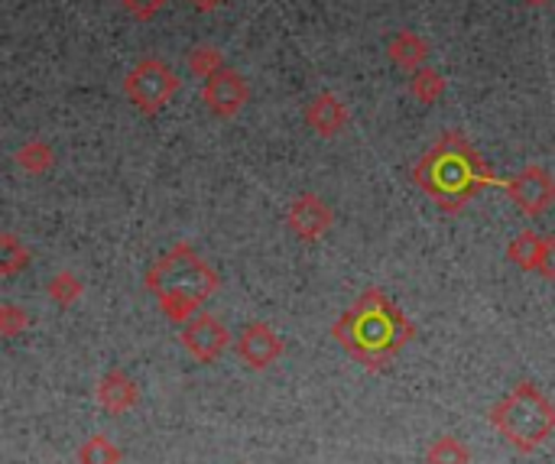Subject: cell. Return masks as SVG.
<instances>
[{
    "label": "cell",
    "mask_w": 555,
    "mask_h": 464,
    "mask_svg": "<svg viewBox=\"0 0 555 464\" xmlns=\"http://www.w3.org/2000/svg\"><path fill=\"white\" fill-rule=\"evenodd\" d=\"M49 296H52L59 306H72V302L81 296L78 276H75V273H55V276L49 280Z\"/></svg>",
    "instance_id": "cell-19"
},
{
    "label": "cell",
    "mask_w": 555,
    "mask_h": 464,
    "mask_svg": "<svg viewBox=\"0 0 555 464\" xmlns=\"http://www.w3.org/2000/svg\"><path fill=\"white\" fill-rule=\"evenodd\" d=\"M306 124L319 133V137H338L348 124H351V114H348V104L335 94V91H319L309 98L306 104Z\"/></svg>",
    "instance_id": "cell-10"
},
{
    "label": "cell",
    "mask_w": 555,
    "mask_h": 464,
    "mask_svg": "<svg viewBox=\"0 0 555 464\" xmlns=\"http://www.w3.org/2000/svg\"><path fill=\"white\" fill-rule=\"evenodd\" d=\"M198 13H215V10H221L224 7V0H189Z\"/></svg>",
    "instance_id": "cell-25"
},
{
    "label": "cell",
    "mask_w": 555,
    "mask_h": 464,
    "mask_svg": "<svg viewBox=\"0 0 555 464\" xmlns=\"http://www.w3.org/2000/svg\"><path fill=\"white\" fill-rule=\"evenodd\" d=\"M286 224L293 228V234L299 241H319L335 224V215H332L328 202H322L312 192H302L293 198V205L286 211Z\"/></svg>",
    "instance_id": "cell-8"
},
{
    "label": "cell",
    "mask_w": 555,
    "mask_h": 464,
    "mask_svg": "<svg viewBox=\"0 0 555 464\" xmlns=\"http://www.w3.org/2000/svg\"><path fill=\"white\" fill-rule=\"evenodd\" d=\"M179 91V75L156 55H146L140 59L130 75L124 78V94L130 98V104L140 111V114H156L163 111L172 94Z\"/></svg>",
    "instance_id": "cell-5"
},
{
    "label": "cell",
    "mask_w": 555,
    "mask_h": 464,
    "mask_svg": "<svg viewBox=\"0 0 555 464\" xmlns=\"http://www.w3.org/2000/svg\"><path fill=\"white\" fill-rule=\"evenodd\" d=\"M189 68H192L195 78L208 81L211 75H218V72L228 68V65H224V55H221L215 46H195V49L189 52Z\"/></svg>",
    "instance_id": "cell-17"
},
{
    "label": "cell",
    "mask_w": 555,
    "mask_h": 464,
    "mask_svg": "<svg viewBox=\"0 0 555 464\" xmlns=\"http://www.w3.org/2000/svg\"><path fill=\"white\" fill-rule=\"evenodd\" d=\"M237 355L250 368H270L283 355V338L267 322H250L237 338Z\"/></svg>",
    "instance_id": "cell-11"
},
{
    "label": "cell",
    "mask_w": 555,
    "mask_h": 464,
    "mask_svg": "<svg viewBox=\"0 0 555 464\" xmlns=\"http://www.w3.org/2000/svg\"><path fill=\"white\" fill-rule=\"evenodd\" d=\"M133 400H137V390H133V384L120 371H114V374H107L101 381V407L104 410L124 413L127 407H133Z\"/></svg>",
    "instance_id": "cell-14"
},
{
    "label": "cell",
    "mask_w": 555,
    "mask_h": 464,
    "mask_svg": "<svg viewBox=\"0 0 555 464\" xmlns=\"http://www.w3.org/2000/svg\"><path fill=\"white\" fill-rule=\"evenodd\" d=\"M0 328H3L7 338H13L20 328H26V315H23L16 306H3V309H0Z\"/></svg>",
    "instance_id": "cell-23"
},
{
    "label": "cell",
    "mask_w": 555,
    "mask_h": 464,
    "mask_svg": "<svg viewBox=\"0 0 555 464\" xmlns=\"http://www.w3.org/2000/svg\"><path fill=\"white\" fill-rule=\"evenodd\" d=\"M228 328L215 319V315H208V312H198L185 328H182V345L198 358V361H215L224 348H228Z\"/></svg>",
    "instance_id": "cell-9"
},
{
    "label": "cell",
    "mask_w": 555,
    "mask_h": 464,
    "mask_svg": "<svg viewBox=\"0 0 555 464\" xmlns=\"http://www.w3.org/2000/svg\"><path fill=\"white\" fill-rule=\"evenodd\" d=\"M546 280H555V237H546V247H543V260H540V270Z\"/></svg>",
    "instance_id": "cell-24"
},
{
    "label": "cell",
    "mask_w": 555,
    "mask_h": 464,
    "mask_svg": "<svg viewBox=\"0 0 555 464\" xmlns=\"http://www.w3.org/2000/svg\"><path fill=\"white\" fill-rule=\"evenodd\" d=\"M543 247H546V237H540L537 231H520V234L511 241L507 257H511L520 270H540Z\"/></svg>",
    "instance_id": "cell-13"
},
{
    "label": "cell",
    "mask_w": 555,
    "mask_h": 464,
    "mask_svg": "<svg viewBox=\"0 0 555 464\" xmlns=\"http://www.w3.org/2000/svg\"><path fill=\"white\" fill-rule=\"evenodd\" d=\"M202 101L205 107L218 117V120H231L237 117L247 101H250V88H247V78L234 68H221L218 75H211L205 85H202Z\"/></svg>",
    "instance_id": "cell-7"
},
{
    "label": "cell",
    "mask_w": 555,
    "mask_h": 464,
    "mask_svg": "<svg viewBox=\"0 0 555 464\" xmlns=\"http://www.w3.org/2000/svg\"><path fill=\"white\" fill-rule=\"evenodd\" d=\"M117 449L107 442V439H91L85 449H81V464H117Z\"/></svg>",
    "instance_id": "cell-21"
},
{
    "label": "cell",
    "mask_w": 555,
    "mask_h": 464,
    "mask_svg": "<svg viewBox=\"0 0 555 464\" xmlns=\"http://www.w3.org/2000/svg\"><path fill=\"white\" fill-rule=\"evenodd\" d=\"M16 166L29 176H46L55 166V153L46 140H29L16 150Z\"/></svg>",
    "instance_id": "cell-15"
},
{
    "label": "cell",
    "mask_w": 555,
    "mask_h": 464,
    "mask_svg": "<svg viewBox=\"0 0 555 464\" xmlns=\"http://www.w3.org/2000/svg\"><path fill=\"white\" fill-rule=\"evenodd\" d=\"M387 52H390L393 65L403 68V72H410V75L420 72V68H426L429 65V55H433L429 42L420 33H413V29L393 33V39L387 42Z\"/></svg>",
    "instance_id": "cell-12"
},
{
    "label": "cell",
    "mask_w": 555,
    "mask_h": 464,
    "mask_svg": "<svg viewBox=\"0 0 555 464\" xmlns=\"http://www.w3.org/2000/svg\"><path fill=\"white\" fill-rule=\"evenodd\" d=\"M120 3H124V10H127L133 20L150 23L156 13H163V10H166V3H169V0H120Z\"/></svg>",
    "instance_id": "cell-22"
},
{
    "label": "cell",
    "mask_w": 555,
    "mask_h": 464,
    "mask_svg": "<svg viewBox=\"0 0 555 464\" xmlns=\"http://www.w3.org/2000/svg\"><path fill=\"white\" fill-rule=\"evenodd\" d=\"M413 182L446 211H459L481 189H488L494 176L481 153L459 130H449L420 156L413 166Z\"/></svg>",
    "instance_id": "cell-1"
},
{
    "label": "cell",
    "mask_w": 555,
    "mask_h": 464,
    "mask_svg": "<svg viewBox=\"0 0 555 464\" xmlns=\"http://www.w3.org/2000/svg\"><path fill=\"white\" fill-rule=\"evenodd\" d=\"M446 78H442V72L439 68H433V65H426V68H420V72H413L410 75V94L420 101V104H436L442 94H446Z\"/></svg>",
    "instance_id": "cell-16"
},
{
    "label": "cell",
    "mask_w": 555,
    "mask_h": 464,
    "mask_svg": "<svg viewBox=\"0 0 555 464\" xmlns=\"http://www.w3.org/2000/svg\"><path fill=\"white\" fill-rule=\"evenodd\" d=\"M491 423L520 449H533L540 446L555 429V407L533 387L524 384L517 387L491 416Z\"/></svg>",
    "instance_id": "cell-4"
},
{
    "label": "cell",
    "mask_w": 555,
    "mask_h": 464,
    "mask_svg": "<svg viewBox=\"0 0 555 464\" xmlns=\"http://www.w3.org/2000/svg\"><path fill=\"white\" fill-rule=\"evenodd\" d=\"M504 192L524 215L537 218L555 205V176L543 166H527L520 176L504 182Z\"/></svg>",
    "instance_id": "cell-6"
},
{
    "label": "cell",
    "mask_w": 555,
    "mask_h": 464,
    "mask_svg": "<svg viewBox=\"0 0 555 464\" xmlns=\"http://www.w3.org/2000/svg\"><path fill=\"white\" fill-rule=\"evenodd\" d=\"M524 3H530V7H543V3H553V0H524Z\"/></svg>",
    "instance_id": "cell-26"
},
{
    "label": "cell",
    "mask_w": 555,
    "mask_h": 464,
    "mask_svg": "<svg viewBox=\"0 0 555 464\" xmlns=\"http://www.w3.org/2000/svg\"><path fill=\"white\" fill-rule=\"evenodd\" d=\"M26 263H29V250L13 234H3V241H0V273L3 276H13Z\"/></svg>",
    "instance_id": "cell-18"
},
{
    "label": "cell",
    "mask_w": 555,
    "mask_h": 464,
    "mask_svg": "<svg viewBox=\"0 0 555 464\" xmlns=\"http://www.w3.org/2000/svg\"><path fill=\"white\" fill-rule=\"evenodd\" d=\"M413 322L403 315V309L387 299L380 289H367L338 322H335V338L341 341V348L377 368L387 358H393L410 338H413Z\"/></svg>",
    "instance_id": "cell-2"
},
{
    "label": "cell",
    "mask_w": 555,
    "mask_h": 464,
    "mask_svg": "<svg viewBox=\"0 0 555 464\" xmlns=\"http://www.w3.org/2000/svg\"><path fill=\"white\" fill-rule=\"evenodd\" d=\"M146 286L172 322H185L198 315L202 302L218 289V273L189 244H176L146 273Z\"/></svg>",
    "instance_id": "cell-3"
},
{
    "label": "cell",
    "mask_w": 555,
    "mask_h": 464,
    "mask_svg": "<svg viewBox=\"0 0 555 464\" xmlns=\"http://www.w3.org/2000/svg\"><path fill=\"white\" fill-rule=\"evenodd\" d=\"M429 464H468V452L455 442V439H439L429 449Z\"/></svg>",
    "instance_id": "cell-20"
}]
</instances>
